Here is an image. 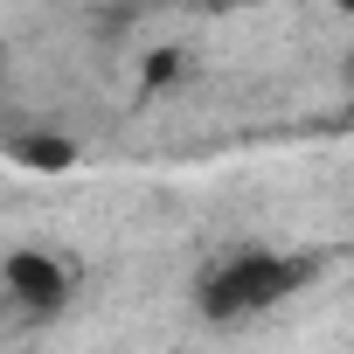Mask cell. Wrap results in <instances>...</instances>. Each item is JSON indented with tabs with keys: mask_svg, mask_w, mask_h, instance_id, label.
Segmentation results:
<instances>
[{
	"mask_svg": "<svg viewBox=\"0 0 354 354\" xmlns=\"http://www.w3.org/2000/svg\"><path fill=\"white\" fill-rule=\"evenodd\" d=\"M347 77H354V63H347Z\"/></svg>",
	"mask_w": 354,
	"mask_h": 354,
	"instance_id": "5",
	"label": "cell"
},
{
	"mask_svg": "<svg viewBox=\"0 0 354 354\" xmlns=\"http://www.w3.org/2000/svg\"><path fill=\"white\" fill-rule=\"evenodd\" d=\"M15 160H21V167H70V146H63V139H21Z\"/></svg>",
	"mask_w": 354,
	"mask_h": 354,
	"instance_id": "3",
	"label": "cell"
},
{
	"mask_svg": "<svg viewBox=\"0 0 354 354\" xmlns=\"http://www.w3.org/2000/svg\"><path fill=\"white\" fill-rule=\"evenodd\" d=\"M313 278H319V257L250 243V250L216 257V264L195 278V313H202L209 326H243V319H264V313H278L285 299H299Z\"/></svg>",
	"mask_w": 354,
	"mask_h": 354,
	"instance_id": "1",
	"label": "cell"
},
{
	"mask_svg": "<svg viewBox=\"0 0 354 354\" xmlns=\"http://www.w3.org/2000/svg\"><path fill=\"white\" fill-rule=\"evenodd\" d=\"M299 8H333V15H354V0H299Z\"/></svg>",
	"mask_w": 354,
	"mask_h": 354,
	"instance_id": "4",
	"label": "cell"
},
{
	"mask_svg": "<svg viewBox=\"0 0 354 354\" xmlns=\"http://www.w3.org/2000/svg\"><path fill=\"white\" fill-rule=\"evenodd\" d=\"M0 292H8L21 313H63L70 306V264L49 257L42 243H21V250H8V264H0Z\"/></svg>",
	"mask_w": 354,
	"mask_h": 354,
	"instance_id": "2",
	"label": "cell"
}]
</instances>
